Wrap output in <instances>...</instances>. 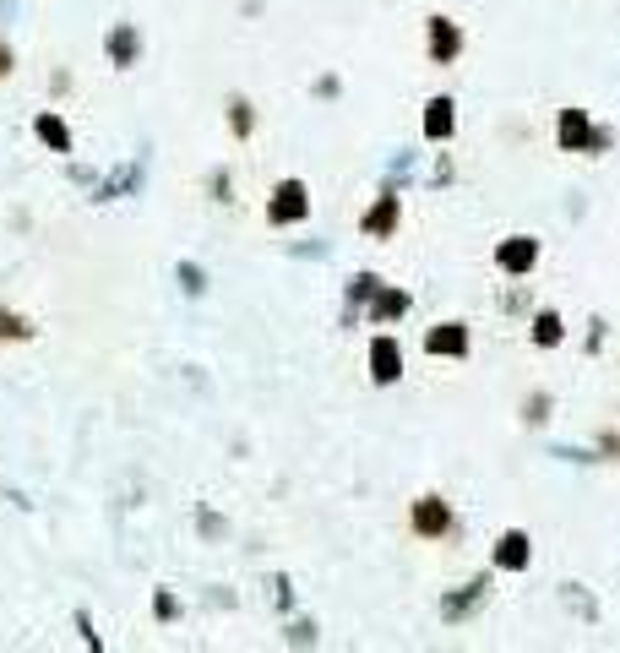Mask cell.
<instances>
[{
	"instance_id": "1",
	"label": "cell",
	"mask_w": 620,
	"mask_h": 653,
	"mask_svg": "<svg viewBox=\"0 0 620 653\" xmlns=\"http://www.w3.org/2000/svg\"><path fill=\"white\" fill-rule=\"evenodd\" d=\"M555 137H561L566 153H599V147L610 142L604 131L588 126V115H582V109H561V126H555Z\"/></svg>"
},
{
	"instance_id": "2",
	"label": "cell",
	"mask_w": 620,
	"mask_h": 653,
	"mask_svg": "<svg viewBox=\"0 0 620 653\" xmlns=\"http://www.w3.org/2000/svg\"><path fill=\"white\" fill-rule=\"evenodd\" d=\"M408 523H414L419 539H446L452 534V507H446L441 496H419L414 512H408Z\"/></svg>"
},
{
	"instance_id": "3",
	"label": "cell",
	"mask_w": 620,
	"mask_h": 653,
	"mask_svg": "<svg viewBox=\"0 0 620 653\" xmlns=\"http://www.w3.org/2000/svg\"><path fill=\"white\" fill-rule=\"evenodd\" d=\"M305 213H310V202H305V186H300V180H283V186L272 191V207H267V218H272V224H300Z\"/></svg>"
},
{
	"instance_id": "4",
	"label": "cell",
	"mask_w": 620,
	"mask_h": 653,
	"mask_svg": "<svg viewBox=\"0 0 620 653\" xmlns=\"http://www.w3.org/2000/svg\"><path fill=\"white\" fill-rule=\"evenodd\" d=\"M533 262H539V240L533 234H517V240L495 245V267H506V273H533Z\"/></svg>"
},
{
	"instance_id": "5",
	"label": "cell",
	"mask_w": 620,
	"mask_h": 653,
	"mask_svg": "<svg viewBox=\"0 0 620 653\" xmlns=\"http://www.w3.org/2000/svg\"><path fill=\"white\" fill-rule=\"evenodd\" d=\"M425 33H430V60H436V66L457 60V49H463V28H457L452 17H430Z\"/></svg>"
},
{
	"instance_id": "6",
	"label": "cell",
	"mask_w": 620,
	"mask_h": 653,
	"mask_svg": "<svg viewBox=\"0 0 620 653\" xmlns=\"http://www.w3.org/2000/svg\"><path fill=\"white\" fill-rule=\"evenodd\" d=\"M425 354H441V360H468V327L463 322H441L425 338Z\"/></svg>"
},
{
	"instance_id": "7",
	"label": "cell",
	"mask_w": 620,
	"mask_h": 653,
	"mask_svg": "<svg viewBox=\"0 0 620 653\" xmlns=\"http://www.w3.org/2000/svg\"><path fill=\"white\" fill-rule=\"evenodd\" d=\"M370 376H376L381 387L403 376V354H398V343H392V338H376V343H370Z\"/></svg>"
},
{
	"instance_id": "8",
	"label": "cell",
	"mask_w": 620,
	"mask_h": 653,
	"mask_svg": "<svg viewBox=\"0 0 620 653\" xmlns=\"http://www.w3.org/2000/svg\"><path fill=\"white\" fill-rule=\"evenodd\" d=\"M495 566H501V572H523L528 566V534H501L495 539Z\"/></svg>"
},
{
	"instance_id": "9",
	"label": "cell",
	"mask_w": 620,
	"mask_h": 653,
	"mask_svg": "<svg viewBox=\"0 0 620 653\" xmlns=\"http://www.w3.org/2000/svg\"><path fill=\"white\" fill-rule=\"evenodd\" d=\"M452 126H457L452 98H430V104H425V137L430 142H446V137H452Z\"/></svg>"
},
{
	"instance_id": "10",
	"label": "cell",
	"mask_w": 620,
	"mask_h": 653,
	"mask_svg": "<svg viewBox=\"0 0 620 653\" xmlns=\"http://www.w3.org/2000/svg\"><path fill=\"white\" fill-rule=\"evenodd\" d=\"M392 229H398V196H381V202L365 213V234H381V240H387Z\"/></svg>"
},
{
	"instance_id": "11",
	"label": "cell",
	"mask_w": 620,
	"mask_h": 653,
	"mask_svg": "<svg viewBox=\"0 0 620 653\" xmlns=\"http://www.w3.org/2000/svg\"><path fill=\"white\" fill-rule=\"evenodd\" d=\"M561 338H566L561 311H539V316H533V343H539V349H555Z\"/></svg>"
},
{
	"instance_id": "12",
	"label": "cell",
	"mask_w": 620,
	"mask_h": 653,
	"mask_svg": "<svg viewBox=\"0 0 620 653\" xmlns=\"http://www.w3.org/2000/svg\"><path fill=\"white\" fill-rule=\"evenodd\" d=\"M39 137H44L49 147H60V153H66V147H71V131H66V120H55V115H39Z\"/></svg>"
},
{
	"instance_id": "13",
	"label": "cell",
	"mask_w": 620,
	"mask_h": 653,
	"mask_svg": "<svg viewBox=\"0 0 620 653\" xmlns=\"http://www.w3.org/2000/svg\"><path fill=\"white\" fill-rule=\"evenodd\" d=\"M229 126H234V137H245L251 131V104H229Z\"/></svg>"
},
{
	"instance_id": "14",
	"label": "cell",
	"mask_w": 620,
	"mask_h": 653,
	"mask_svg": "<svg viewBox=\"0 0 620 653\" xmlns=\"http://www.w3.org/2000/svg\"><path fill=\"white\" fill-rule=\"evenodd\" d=\"M0 338H28V322L11 316V311H0Z\"/></svg>"
},
{
	"instance_id": "15",
	"label": "cell",
	"mask_w": 620,
	"mask_h": 653,
	"mask_svg": "<svg viewBox=\"0 0 620 653\" xmlns=\"http://www.w3.org/2000/svg\"><path fill=\"white\" fill-rule=\"evenodd\" d=\"M403 305H408V300H403V294H387V300H376V322H381V316H398V311H403Z\"/></svg>"
},
{
	"instance_id": "16",
	"label": "cell",
	"mask_w": 620,
	"mask_h": 653,
	"mask_svg": "<svg viewBox=\"0 0 620 653\" xmlns=\"http://www.w3.org/2000/svg\"><path fill=\"white\" fill-rule=\"evenodd\" d=\"M544 403H550V398H544V392H539V398L528 403V425H539V420H544Z\"/></svg>"
},
{
	"instance_id": "17",
	"label": "cell",
	"mask_w": 620,
	"mask_h": 653,
	"mask_svg": "<svg viewBox=\"0 0 620 653\" xmlns=\"http://www.w3.org/2000/svg\"><path fill=\"white\" fill-rule=\"evenodd\" d=\"M6 71H11V55H6V44H0V77H6Z\"/></svg>"
}]
</instances>
